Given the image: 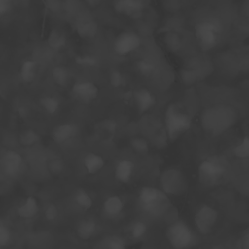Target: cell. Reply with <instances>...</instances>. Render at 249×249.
Wrapping results in <instances>:
<instances>
[{
    "mask_svg": "<svg viewBox=\"0 0 249 249\" xmlns=\"http://www.w3.org/2000/svg\"><path fill=\"white\" fill-rule=\"evenodd\" d=\"M237 109L230 104L218 103L203 109L199 121L202 129L211 136H219L231 129L238 121Z\"/></svg>",
    "mask_w": 249,
    "mask_h": 249,
    "instance_id": "obj_1",
    "label": "cell"
},
{
    "mask_svg": "<svg viewBox=\"0 0 249 249\" xmlns=\"http://www.w3.org/2000/svg\"><path fill=\"white\" fill-rule=\"evenodd\" d=\"M137 199L143 212L152 217L164 215L170 207L169 196L161 188L145 186L139 191Z\"/></svg>",
    "mask_w": 249,
    "mask_h": 249,
    "instance_id": "obj_2",
    "label": "cell"
},
{
    "mask_svg": "<svg viewBox=\"0 0 249 249\" xmlns=\"http://www.w3.org/2000/svg\"><path fill=\"white\" fill-rule=\"evenodd\" d=\"M163 124L167 139L175 141L190 129L192 118L180 104L173 102L165 108Z\"/></svg>",
    "mask_w": 249,
    "mask_h": 249,
    "instance_id": "obj_3",
    "label": "cell"
},
{
    "mask_svg": "<svg viewBox=\"0 0 249 249\" xmlns=\"http://www.w3.org/2000/svg\"><path fill=\"white\" fill-rule=\"evenodd\" d=\"M227 171L225 160L217 155H212L202 160L197 166L198 181L206 186L217 185L224 177Z\"/></svg>",
    "mask_w": 249,
    "mask_h": 249,
    "instance_id": "obj_4",
    "label": "cell"
},
{
    "mask_svg": "<svg viewBox=\"0 0 249 249\" xmlns=\"http://www.w3.org/2000/svg\"><path fill=\"white\" fill-rule=\"evenodd\" d=\"M223 28L217 19L205 18L195 26V37L198 46L203 51L214 49L220 42Z\"/></svg>",
    "mask_w": 249,
    "mask_h": 249,
    "instance_id": "obj_5",
    "label": "cell"
},
{
    "mask_svg": "<svg viewBox=\"0 0 249 249\" xmlns=\"http://www.w3.org/2000/svg\"><path fill=\"white\" fill-rule=\"evenodd\" d=\"M168 243L176 249L193 247L196 243V236L193 230L183 220H176L168 225L165 231Z\"/></svg>",
    "mask_w": 249,
    "mask_h": 249,
    "instance_id": "obj_6",
    "label": "cell"
},
{
    "mask_svg": "<svg viewBox=\"0 0 249 249\" xmlns=\"http://www.w3.org/2000/svg\"><path fill=\"white\" fill-rule=\"evenodd\" d=\"M160 188L172 196H179L186 193L188 182L184 173L176 167L164 169L160 176Z\"/></svg>",
    "mask_w": 249,
    "mask_h": 249,
    "instance_id": "obj_7",
    "label": "cell"
},
{
    "mask_svg": "<svg viewBox=\"0 0 249 249\" xmlns=\"http://www.w3.org/2000/svg\"><path fill=\"white\" fill-rule=\"evenodd\" d=\"M219 218V213L215 207L204 203L200 205L194 217L195 226L197 231L203 235L209 234L215 228Z\"/></svg>",
    "mask_w": 249,
    "mask_h": 249,
    "instance_id": "obj_8",
    "label": "cell"
},
{
    "mask_svg": "<svg viewBox=\"0 0 249 249\" xmlns=\"http://www.w3.org/2000/svg\"><path fill=\"white\" fill-rule=\"evenodd\" d=\"M141 45L140 36L134 31H123L114 39L113 50L118 55H127Z\"/></svg>",
    "mask_w": 249,
    "mask_h": 249,
    "instance_id": "obj_9",
    "label": "cell"
},
{
    "mask_svg": "<svg viewBox=\"0 0 249 249\" xmlns=\"http://www.w3.org/2000/svg\"><path fill=\"white\" fill-rule=\"evenodd\" d=\"M0 165L6 176L14 178L20 174L23 167V159L21 155L15 150H5L1 156Z\"/></svg>",
    "mask_w": 249,
    "mask_h": 249,
    "instance_id": "obj_10",
    "label": "cell"
},
{
    "mask_svg": "<svg viewBox=\"0 0 249 249\" xmlns=\"http://www.w3.org/2000/svg\"><path fill=\"white\" fill-rule=\"evenodd\" d=\"M72 93L78 101L84 104H89L97 98L99 94V89L93 82L82 80L76 82L73 85Z\"/></svg>",
    "mask_w": 249,
    "mask_h": 249,
    "instance_id": "obj_11",
    "label": "cell"
},
{
    "mask_svg": "<svg viewBox=\"0 0 249 249\" xmlns=\"http://www.w3.org/2000/svg\"><path fill=\"white\" fill-rule=\"evenodd\" d=\"M78 131L79 128L76 124L72 122L61 123L52 130V138L56 144L63 145L73 140L77 136Z\"/></svg>",
    "mask_w": 249,
    "mask_h": 249,
    "instance_id": "obj_12",
    "label": "cell"
},
{
    "mask_svg": "<svg viewBox=\"0 0 249 249\" xmlns=\"http://www.w3.org/2000/svg\"><path fill=\"white\" fill-rule=\"evenodd\" d=\"M133 99L139 113H146L152 109L157 102V98L154 93L145 88L136 89L133 93Z\"/></svg>",
    "mask_w": 249,
    "mask_h": 249,
    "instance_id": "obj_13",
    "label": "cell"
},
{
    "mask_svg": "<svg viewBox=\"0 0 249 249\" xmlns=\"http://www.w3.org/2000/svg\"><path fill=\"white\" fill-rule=\"evenodd\" d=\"M134 170H135V166L132 160L128 159H122L118 160L115 164V168H114L115 179L122 184H127L131 181L134 175Z\"/></svg>",
    "mask_w": 249,
    "mask_h": 249,
    "instance_id": "obj_14",
    "label": "cell"
},
{
    "mask_svg": "<svg viewBox=\"0 0 249 249\" xmlns=\"http://www.w3.org/2000/svg\"><path fill=\"white\" fill-rule=\"evenodd\" d=\"M114 9L118 14L126 17H136L142 13L144 3L142 0H116Z\"/></svg>",
    "mask_w": 249,
    "mask_h": 249,
    "instance_id": "obj_15",
    "label": "cell"
},
{
    "mask_svg": "<svg viewBox=\"0 0 249 249\" xmlns=\"http://www.w3.org/2000/svg\"><path fill=\"white\" fill-rule=\"evenodd\" d=\"M124 209V202L123 198L117 195L108 196L102 205L104 215L109 219L118 218Z\"/></svg>",
    "mask_w": 249,
    "mask_h": 249,
    "instance_id": "obj_16",
    "label": "cell"
},
{
    "mask_svg": "<svg viewBox=\"0 0 249 249\" xmlns=\"http://www.w3.org/2000/svg\"><path fill=\"white\" fill-rule=\"evenodd\" d=\"M40 210L38 200L33 196H28L18 206L17 214L21 219H32L34 218Z\"/></svg>",
    "mask_w": 249,
    "mask_h": 249,
    "instance_id": "obj_17",
    "label": "cell"
},
{
    "mask_svg": "<svg viewBox=\"0 0 249 249\" xmlns=\"http://www.w3.org/2000/svg\"><path fill=\"white\" fill-rule=\"evenodd\" d=\"M97 231V223L91 218H84L80 220L76 227L75 232L76 235L81 240H89L94 236Z\"/></svg>",
    "mask_w": 249,
    "mask_h": 249,
    "instance_id": "obj_18",
    "label": "cell"
},
{
    "mask_svg": "<svg viewBox=\"0 0 249 249\" xmlns=\"http://www.w3.org/2000/svg\"><path fill=\"white\" fill-rule=\"evenodd\" d=\"M105 165V160L97 153L89 152L83 158V166L86 172L89 175L97 174Z\"/></svg>",
    "mask_w": 249,
    "mask_h": 249,
    "instance_id": "obj_19",
    "label": "cell"
},
{
    "mask_svg": "<svg viewBox=\"0 0 249 249\" xmlns=\"http://www.w3.org/2000/svg\"><path fill=\"white\" fill-rule=\"evenodd\" d=\"M117 130V123L113 120H103L95 126V133L102 141H110Z\"/></svg>",
    "mask_w": 249,
    "mask_h": 249,
    "instance_id": "obj_20",
    "label": "cell"
},
{
    "mask_svg": "<svg viewBox=\"0 0 249 249\" xmlns=\"http://www.w3.org/2000/svg\"><path fill=\"white\" fill-rule=\"evenodd\" d=\"M38 73V64L33 59H25L19 67V77L25 84L32 83Z\"/></svg>",
    "mask_w": 249,
    "mask_h": 249,
    "instance_id": "obj_21",
    "label": "cell"
},
{
    "mask_svg": "<svg viewBox=\"0 0 249 249\" xmlns=\"http://www.w3.org/2000/svg\"><path fill=\"white\" fill-rule=\"evenodd\" d=\"M73 200L75 204L83 211H87L91 208L93 204L92 197L84 188H77L73 194Z\"/></svg>",
    "mask_w": 249,
    "mask_h": 249,
    "instance_id": "obj_22",
    "label": "cell"
},
{
    "mask_svg": "<svg viewBox=\"0 0 249 249\" xmlns=\"http://www.w3.org/2000/svg\"><path fill=\"white\" fill-rule=\"evenodd\" d=\"M96 247L103 249H124L126 247V242L122 236L112 234L101 239Z\"/></svg>",
    "mask_w": 249,
    "mask_h": 249,
    "instance_id": "obj_23",
    "label": "cell"
},
{
    "mask_svg": "<svg viewBox=\"0 0 249 249\" xmlns=\"http://www.w3.org/2000/svg\"><path fill=\"white\" fill-rule=\"evenodd\" d=\"M40 106L49 115L56 114L60 109V101L58 98L53 95H46L40 98Z\"/></svg>",
    "mask_w": 249,
    "mask_h": 249,
    "instance_id": "obj_24",
    "label": "cell"
},
{
    "mask_svg": "<svg viewBox=\"0 0 249 249\" xmlns=\"http://www.w3.org/2000/svg\"><path fill=\"white\" fill-rule=\"evenodd\" d=\"M52 78L59 87H66L70 82V72L64 66H55L52 70Z\"/></svg>",
    "mask_w": 249,
    "mask_h": 249,
    "instance_id": "obj_25",
    "label": "cell"
},
{
    "mask_svg": "<svg viewBox=\"0 0 249 249\" xmlns=\"http://www.w3.org/2000/svg\"><path fill=\"white\" fill-rule=\"evenodd\" d=\"M148 231L147 225L142 221H134L128 228V233L134 240H141Z\"/></svg>",
    "mask_w": 249,
    "mask_h": 249,
    "instance_id": "obj_26",
    "label": "cell"
},
{
    "mask_svg": "<svg viewBox=\"0 0 249 249\" xmlns=\"http://www.w3.org/2000/svg\"><path fill=\"white\" fill-rule=\"evenodd\" d=\"M48 43L53 50H61L65 46L66 38L62 32L58 30H53L49 35Z\"/></svg>",
    "mask_w": 249,
    "mask_h": 249,
    "instance_id": "obj_27",
    "label": "cell"
},
{
    "mask_svg": "<svg viewBox=\"0 0 249 249\" xmlns=\"http://www.w3.org/2000/svg\"><path fill=\"white\" fill-rule=\"evenodd\" d=\"M39 140H40L39 134L32 129L23 130L22 132H20V134L18 136L19 143L25 147H30V146L36 144Z\"/></svg>",
    "mask_w": 249,
    "mask_h": 249,
    "instance_id": "obj_28",
    "label": "cell"
},
{
    "mask_svg": "<svg viewBox=\"0 0 249 249\" xmlns=\"http://www.w3.org/2000/svg\"><path fill=\"white\" fill-rule=\"evenodd\" d=\"M233 153L236 158L247 159L249 158V136L244 135L240 141L234 146Z\"/></svg>",
    "mask_w": 249,
    "mask_h": 249,
    "instance_id": "obj_29",
    "label": "cell"
},
{
    "mask_svg": "<svg viewBox=\"0 0 249 249\" xmlns=\"http://www.w3.org/2000/svg\"><path fill=\"white\" fill-rule=\"evenodd\" d=\"M137 70L143 75V76H151L155 71V64L148 59H141L137 61L136 63Z\"/></svg>",
    "mask_w": 249,
    "mask_h": 249,
    "instance_id": "obj_30",
    "label": "cell"
},
{
    "mask_svg": "<svg viewBox=\"0 0 249 249\" xmlns=\"http://www.w3.org/2000/svg\"><path fill=\"white\" fill-rule=\"evenodd\" d=\"M130 145L132 149L139 153V154H145L149 150V144L146 139L142 137H133L130 140Z\"/></svg>",
    "mask_w": 249,
    "mask_h": 249,
    "instance_id": "obj_31",
    "label": "cell"
},
{
    "mask_svg": "<svg viewBox=\"0 0 249 249\" xmlns=\"http://www.w3.org/2000/svg\"><path fill=\"white\" fill-rule=\"evenodd\" d=\"M12 239V232L10 228L3 222H0V247L7 246Z\"/></svg>",
    "mask_w": 249,
    "mask_h": 249,
    "instance_id": "obj_32",
    "label": "cell"
},
{
    "mask_svg": "<svg viewBox=\"0 0 249 249\" xmlns=\"http://www.w3.org/2000/svg\"><path fill=\"white\" fill-rule=\"evenodd\" d=\"M77 32L82 36V37H92L94 36L95 32H96V27L93 23L91 22H86V23H82L77 27Z\"/></svg>",
    "mask_w": 249,
    "mask_h": 249,
    "instance_id": "obj_33",
    "label": "cell"
},
{
    "mask_svg": "<svg viewBox=\"0 0 249 249\" xmlns=\"http://www.w3.org/2000/svg\"><path fill=\"white\" fill-rule=\"evenodd\" d=\"M181 77L183 82L186 85H190L193 84L196 81L197 79V72L194 67H190V68H185L182 70L181 72Z\"/></svg>",
    "mask_w": 249,
    "mask_h": 249,
    "instance_id": "obj_34",
    "label": "cell"
},
{
    "mask_svg": "<svg viewBox=\"0 0 249 249\" xmlns=\"http://www.w3.org/2000/svg\"><path fill=\"white\" fill-rule=\"evenodd\" d=\"M44 216L48 221H54L58 217V209L56 205L49 203L44 209Z\"/></svg>",
    "mask_w": 249,
    "mask_h": 249,
    "instance_id": "obj_35",
    "label": "cell"
},
{
    "mask_svg": "<svg viewBox=\"0 0 249 249\" xmlns=\"http://www.w3.org/2000/svg\"><path fill=\"white\" fill-rule=\"evenodd\" d=\"M166 44L171 51H177L181 48V39L176 34H169L166 37Z\"/></svg>",
    "mask_w": 249,
    "mask_h": 249,
    "instance_id": "obj_36",
    "label": "cell"
},
{
    "mask_svg": "<svg viewBox=\"0 0 249 249\" xmlns=\"http://www.w3.org/2000/svg\"><path fill=\"white\" fill-rule=\"evenodd\" d=\"M77 63L83 65V66H95L97 65L98 61L97 59L92 56V55H89V54H84V55H81L79 57H77Z\"/></svg>",
    "mask_w": 249,
    "mask_h": 249,
    "instance_id": "obj_37",
    "label": "cell"
},
{
    "mask_svg": "<svg viewBox=\"0 0 249 249\" xmlns=\"http://www.w3.org/2000/svg\"><path fill=\"white\" fill-rule=\"evenodd\" d=\"M110 82L114 87L119 88L124 84V79L123 74L119 70H114L110 74Z\"/></svg>",
    "mask_w": 249,
    "mask_h": 249,
    "instance_id": "obj_38",
    "label": "cell"
},
{
    "mask_svg": "<svg viewBox=\"0 0 249 249\" xmlns=\"http://www.w3.org/2000/svg\"><path fill=\"white\" fill-rule=\"evenodd\" d=\"M12 5L13 0H0V16L3 17L7 15L11 11Z\"/></svg>",
    "mask_w": 249,
    "mask_h": 249,
    "instance_id": "obj_39",
    "label": "cell"
},
{
    "mask_svg": "<svg viewBox=\"0 0 249 249\" xmlns=\"http://www.w3.org/2000/svg\"><path fill=\"white\" fill-rule=\"evenodd\" d=\"M63 169V162L61 160H54L53 161H51L50 163V170L52 172H53L54 174L56 173H60Z\"/></svg>",
    "mask_w": 249,
    "mask_h": 249,
    "instance_id": "obj_40",
    "label": "cell"
},
{
    "mask_svg": "<svg viewBox=\"0 0 249 249\" xmlns=\"http://www.w3.org/2000/svg\"><path fill=\"white\" fill-rule=\"evenodd\" d=\"M240 246L245 249H249V230H247L241 236L240 240Z\"/></svg>",
    "mask_w": 249,
    "mask_h": 249,
    "instance_id": "obj_41",
    "label": "cell"
}]
</instances>
